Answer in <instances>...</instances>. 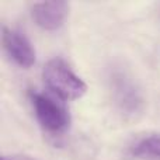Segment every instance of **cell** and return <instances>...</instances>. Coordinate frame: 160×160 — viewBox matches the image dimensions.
Returning <instances> with one entry per match:
<instances>
[{
    "mask_svg": "<svg viewBox=\"0 0 160 160\" xmlns=\"http://www.w3.org/2000/svg\"><path fill=\"white\" fill-rule=\"evenodd\" d=\"M42 78L47 87L62 100L82 98L87 91V84L61 58H53L47 62Z\"/></svg>",
    "mask_w": 160,
    "mask_h": 160,
    "instance_id": "cell-1",
    "label": "cell"
},
{
    "mask_svg": "<svg viewBox=\"0 0 160 160\" xmlns=\"http://www.w3.org/2000/svg\"><path fill=\"white\" fill-rule=\"evenodd\" d=\"M69 14V4L66 2H41L31 7V17L34 22L42 30L55 31L63 25Z\"/></svg>",
    "mask_w": 160,
    "mask_h": 160,
    "instance_id": "cell-5",
    "label": "cell"
},
{
    "mask_svg": "<svg viewBox=\"0 0 160 160\" xmlns=\"http://www.w3.org/2000/svg\"><path fill=\"white\" fill-rule=\"evenodd\" d=\"M108 82L114 102L124 115L136 117L143 111L145 100L142 91L129 73L122 69H112Z\"/></svg>",
    "mask_w": 160,
    "mask_h": 160,
    "instance_id": "cell-3",
    "label": "cell"
},
{
    "mask_svg": "<svg viewBox=\"0 0 160 160\" xmlns=\"http://www.w3.org/2000/svg\"><path fill=\"white\" fill-rule=\"evenodd\" d=\"M2 42L6 52L11 59L21 68H31L35 63V49L32 48L30 39L22 32L11 28L3 27Z\"/></svg>",
    "mask_w": 160,
    "mask_h": 160,
    "instance_id": "cell-4",
    "label": "cell"
},
{
    "mask_svg": "<svg viewBox=\"0 0 160 160\" xmlns=\"http://www.w3.org/2000/svg\"><path fill=\"white\" fill-rule=\"evenodd\" d=\"M132 155L136 158H145V156L160 158V133L150 135L139 141L132 148Z\"/></svg>",
    "mask_w": 160,
    "mask_h": 160,
    "instance_id": "cell-6",
    "label": "cell"
},
{
    "mask_svg": "<svg viewBox=\"0 0 160 160\" xmlns=\"http://www.w3.org/2000/svg\"><path fill=\"white\" fill-rule=\"evenodd\" d=\"M30 101L32 104L37 121L44 131L52 135H61L68 129L70 118L62 101L41 91H30Z\"/></svg>",
    "mask_w": 160,
    "mask_h": 160,
    "instance_id": "cell-2",
    "label": "cell"
},
{
    "mask_svg": "<svg viewBox=\"0 0 160 160\" xmlns=\"http://www.w3.org/2000/svg\"><path fill=\"white\" fill-rule=\"evenodd\" d=\"M0 160H38V159H34L27 155H4L2 156Z\"/></svg>",
    "mask_w": 160,
    "mask_h": 160,
    "instance_id": "cell-7",
    "label": "cell"
}]
</instances>
